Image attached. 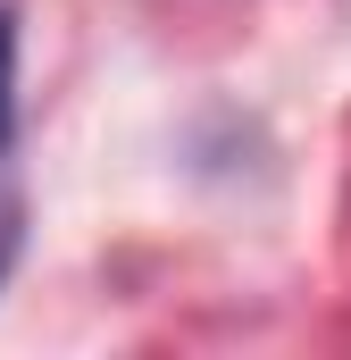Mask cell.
Returning <instances> with one entry per match:
<instances>
[{
    "mask_svg": "<svg viewBox=\"0 0 351 360\" xmlns=\"http://www.w3.org/2000/svg\"><path fill=\"white\" fill-rule=\"evenodd\" d=\"M8 269H17V210L0 201V285H8Z\"/></svg>",
    "mask_w": 351,
    "mask_h": 360,
    "instance_id": "cell-2",
    "label": "cell"
},
{
    "mask_svg": "<svg viewBox=\"0 0 351 360\" xmlns=\"http://www.w3.org/2000/svg\"><path fill=\"white\" fill-rule=\"evenodd\" d=\"M17 151V8H0V160Z\"/></svg>",
    "mask_w": 351,
    "mask_h": 360,
    "instance_id": "cell-1",
    "label": "cell"
}]
</instances>
